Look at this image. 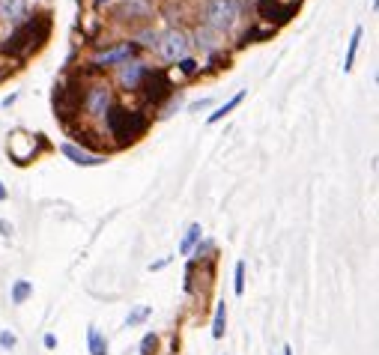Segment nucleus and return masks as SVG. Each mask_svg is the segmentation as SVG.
I'll use <instances>...</instances> for the list:
<instances>
[{
    "instance_id": "f257e3e1",
    "label": "nucleus",
    "mask_w": 379,
    "mask_h": 355,
    "mask_svg": "<svg viewBox=\"0 0 379 355\" xmlns=\"http://www.w3.org/2000/svg\"><path fill=\"white\" fill-rule=\"evenodd\" d=\"M105 129H108V135H114L122 144H129V140L141 137L146 129H150V117H146L144 108H126V105L114 102L111 111L105 114Z\"/></svg>"
},
{
    "instance_id": "f03ea898",
    "label": "nucleus",
    "mask_w": 379,
    "mask_h": 355,
    "mask_svg": "<svg viewBox=\"0 0 379 355\" xmlns=\"http://www.w3.org/2000/svg\"><path fill=\"white\" fill-rule=\"evenodd\" d=\"M197 18H200L203 27L227 36V33L242 21V3H239V0H200Z\"/></svg>"
},
{
    "instance_id": "7ed1b4c3",
    "label": "nucleus",
    "mask_w": 379,
    "mask_h": 355,
    "mask_svg": "<svg viewBox=\"0 0 379 355\" xmlns=\"http://www.w3.org/2000/svg\"><path fill=\"white\" fill-rule=\"evenodd\" d=\"M84 81L87 75L84 72H78V75L60 81V84L54 87V117L63 122V126H69L72 117H78L81 114V102H84Z\"/></svg>"
},
{
    "instance_id": "20e7f679",
    "label": "nucleus",
    "mask_w": 379,
    "mask_h": 355,
    "mask_svg": "<svg viewBox=\"0 0 379 355\" xmlns=\"http://www.w3.org/2000/svg\"><path fill=\"white\" fill-rule=\"evenodd\" d=\"M111 105H114L111 81L90 75V81H84V102H81V111H84L90 120H105V114L111 111Z\"/></svg>"
},
{
    "instance_id": "39448f33",
    "label": "nucleus",
    "mask_w": 379,
    "mask_h": 355,
    "mask_svg": "<svg viewBox=\"0 0 379 355\" xmlns=\"http://www.w3.org/2000/svg\"><path fill=\"white\" fill-rule=\"evenodd\" d=\"M36 48H39V42H36V30H33V21H30V15H27V18H24L21 24H15V27L10 30V36L0 42V54L21 60V57L33 54Z\"/></svg>"
},
{
    "instance_id": "423d86ee",
    "label": "nucleus",
    "mask_w": 379,
    "mask_h": 355,
    "mask_svg": "<svg viewBox=\"0 0 379 355\" xmlns=\"http://www.w3.org/2000/svg\"><path fill=\"white\" fill-rule=\"evenodd\" d=\"M138 93H141L146 108H161V105L174 96V81H170V75L164 69H150V75L144 78Z\"/></svg>"
},
{
    "instance_id": "0eeeda50",
    "label": "nucleus",
    "mask_w": 379,
    "mask_h": 355,
    "mask_svg": "<svg viewBox=\"0 0 379 355\" xmlns=\"http://www.w3.org/2000/svg\"><path fill=\"white\" fill-rule=\"evenodd\" d=\"M188 51H192V36H188V30H183V27H168V30H161L155 54H159L164 63L174 66V63L183 60V57H188Z\"/></svg>"
},
{
    "instance_id": "6e6552de",
    "label": "nucleus",
    "mask_w": 379,
    "mask_h": 355,
    "mask_svg": "<svg viewBox=\"0 0 379 355\" xmlns=\"http://www.w3.org/2000/svg\"><path fill=\"white\" fill-rule=\"evenodd\" d=\"M141 54V48H138L135 42H117L111 48H102V51H96L93 57H90V69L96 72H105V69H117V66H122L126 60H131V57Z\"/></svg>"
},
{
    "instance_id": "1a4fd4ad",
    "label": "nucleus",
    "mask_w": 379,
    "mask_h": 355,
    "mask_svg": "<svg viewBox=\"0 0 379 355\" xmlns=\"http://www.w3.org/2000/svg\"><path fill=\"white\" fill-rule=\"evenodd\" d=\"M254 12H257V18L266 24V27H284V24L293 21L296 15V6H290L287 0H257L254 3Z\"/></svg>"
},
{
    "instance_id": "9d476101",
    "label": "nucleus",
    "mask_w": 379,
    "mask_h": 355,
    "mask_svg": "<svg viewBox=\"0 0 379 355\" xmlns=\"http://www.w3.org/2000/svg\"><path fill=\"white\" fill-rule=\"evenodd\" d=\"M39 150H48V140L42 135H27V131H12L10 135V155L15 159V164H27L36 159Z\"/></svg>"
},
{
    "instance_id": "9b49d317",
    "label": "nucleus",
    "mask_w": 379,
    "mask_h": 355,
    "mask_svg": "<svg viewBox=\"0 0 379 355\" xmlns=\"http://www.w3.org/2000/svg\"><path fill=\"white\" fill-rule=\"evenodd\" d=\"M153 66L141 60V57H131V60H126L122 66H117V84L126 90V93H138L144 84V78L150 75Z\"/></svg>"
},
{
    "instance_id": "f8f14e48",
    "label": "nucleus",
    "mask_w": 379,
    "mask_h": 355,
    "mask_svg": "<svg viewBox=\"0 0 379 355\" xmlns=\"http://www.w3.org/2000/svg\"><path fill=\"white\" fill-rule=\"evenodd\" d=\"M188 36H192V48H197V51L206 54V57H215V54L224 51V36L215 30H209V27H203V24H197Z\"/></svg>"
},
{
    "instance_id": "ddd939ff",
    "label": "nucleus",
    "mask_w": 379,
    "mask_h": 355,
    "mask_svg": "<svg viewBox=\"0 0 379 355\" xmlns=\"http://www.w3.org/2000/svg\"><path fill=\"white\" fill-rule=\"evenodd\" d=\"M153 12H155L153 0H120V6H117L120 21H146V18H153Z\"/></svg>"
},
{
    "instance_id": "4468645a",
    "label": "nucleus",
    "mask_w": 379,
    "mask_h": 355,
    "mask_svg": "<svg viewBox=\"0 0 379 355\" xmlns=\"http://www.w3.org/2000/svg\"><path fill=\"white\" fill-rule=\"evenodd\" d=\"M60 153H63L72 164H78V168H99V164H105V159H102L99 153H90V150H84V146L72 144V140L60 146Z\"/></svg>"
},
{
    "instance_id": "2eb2a0df",
    "label": "nucleus",
    "mask_w": 379,
    "mask_h": 355,
    "mask_svg": "<svg viewBox=\"0 0 379 355\" xmlns=\"http://www.w3.org/2000/svg\"><path fill=\"white\" fill-rule=\"evenodd\" d=\"M30 15L27 0H0V18L10 24H21Z\"/></svg>"
},
{
    "instance_id": "dca6fc26",
    "label": "nucleus",
    "mask_w": 379,
    "mask_h": 355,
    "mask_svg": "<svg viewBox=\"0 0 379 355\" xmlns=\"http://www.w3.org/2000/svg\"><path fill=\"white\" fill-rule=\"evenodd\" d=\"M159 36H161V30H155V27H150V24H144V27H138L135 33H131L129 42H135L138 48H146V51H155V48H159Z\"/></svg>"
},
{
    "instance_id": "f3484780",
    "label": "nucleus",
    "mask_w": 379,
    "mask_h": 355,
    "mask_svg": "<svg viewBox=\"0 0 379 355\" xmlns=\"http://www.w3.org/2000/svg\"><path fill=\"white\" fill-rule=\"evenodd\" d=\"M275 36V27H266V24H260V27H248L242 33V39H239V48L245 45H254V42H266V39Z\"/></svg>"
},
{
    "instance_id": "a211bd4d",
    "label": "nucleus",
    "mask_w": 379,
    "mask_h": 355,
    "mask_svg": "<svg viewBox=\"0 0 379 355\" xmlns=\"http://www.w3.org/2000/svg\"><path fill=\"white\" fill-rule=\"evenodd\" d=\"M242 98H245V90H239L236 96H230V98H227L224 105H221L218 111H212V114H209V126H215V122H218V120H224L233 108H239V105H242Z\"/></svg>"
},
{
    "instance_id": "6ab92c4d",
    "label": "nucleus",
    "mask_w": 379,
    "mask_h": 355,
    "mask_svg": "<svg viewBox=\"0 0 379 355\" xmlns=\"http://www.w3.org/2000/svg\"><path fill=\"white\" fill-rule=\"evenodd\" d=\"M203 239V227L200 224H192L185 230V236H183V242H179V254H192L194 248H197V242Z\"/></svg>"
},
{
    "instance_id": "aec40b11",
    "label": "nucleus",
    "mask_w": 379,
    "mask_h": 355,
    "mask_svg": "<svg viewBox=\"0 0 379 355\" xmlns=\"http://www.w3.org/2000/svg\"><path fill=\"white\" fill-rule=\"evenodd\" d=\"M361 39H365V27H356V30H352V39H350V48H347V57H343V72H350L352 63H356Z\"/></svg>"
},
{
    "instance_id": "412c9836",
    "label": "nucleus",
    "mask_w": 379,
    "mask_h": 355,
    "mask_svg": "<svg viewBox=\"0 0 379 355\" xmlns=\"http://www.w3.org/2000/svg\"><path fill=\"white\" fill-rule=\"evenodd\" d=\"M87 346H90V352H93V355H108V341H105L102 332H99L96 326L87 328Z\"/></svg>"
},
{
    "instance_id": "4be33fe9",
    "label": "nucleus",
    "mask_w": 379,
    "mask_h": 355,
    "mask_svg": "<svg viewBox=\"0 0 379 355\" xmlns=\"http://www.w3.org/2000/svg\"><path fill=\"white\" fill-rule=\"evenodd\" d=\"M227 332V304L224 302H218V308H215V319H212V337H224Z\"/></svg>"
},
{
    "instance_id": "5701e85b",
    "label": "nucleus",
    "mask_w": 379,
    "mask_h": 355,
    "mask_svg": "<svg viewBox=\"0 0 379 355\" xmlns=\"http://www.w3.org/2000/svg\"><path fill=\"white\" fill-rule=\"evenodd\" d=\"M33 295V287L27 284V280H15L12 284V304H24Z\"/></svg>"
},
{
    "instance_id": "b1692460",
    "label": "nucleus",
    "mask_w": 379,
    "mask_h": 355,
    "mask_svg": "<svg viewBox=\"0 0 379 355\" xmlns=\"http://www.w3.org/2000/svg\"><path fill=\"white\" fill-rule=\"evenodd\" d=\"M179 72H183L185 78H192V75H197V72H200V60H194V57H183V60L179 63H174Z\"/></svg>"
},
{
    "instance_id": "393cba45",
    "label": "nucleus",
    "mask_w": 379,
    "mask_h": 355,
    "mask_svg": "<svg viewBox=\"0 0 379 355\" xmlns=\"http://www.w3.org/2000/svg\"><path fill=\"white\" fill-rule=\"evenodd\" d=\"M150 308H135V311H131L129 313V317H126V328H135V326H141V323H146V319H150Z\"/></svg>"
},
{
    "instance_id": "a878e982",
    "label": "nucleus",
    "mask_w": 379,
    "mask_h": 355,
    "mask_svg": "<svg viewBox=\"0 0 379 355\" xmlns=\"http://www.w3.org/2000/svg\"><path fill=\"white\" fill-rule=\"evenodd\" d=\"M179 108H183V96H170L168 102L161 105V114H159V117L164 120V117H170V114H174V111H179Z\"/></svg>"
},
{
    "instance_id": "bb28decb",
    "label": "nucleus",
    "mask_w": 379,
    "mask_h": 355,
    "mask_svg": "<svg viewBox=\"0 0 379 355\" xmlns=\"http://www.w3.org/2000/svg\"><path fill=\"white\" fill-rule=\"evenodd\" d=\"M233 293L242 295L245 293V263H236V280H233Z\"/></svg>"
},
{
    "instance_id": "cd10ccee",
    "label": "nucleus",
    "mask_w": 379,
    "mask_h": 355,
    "mask_svg": "<svg viewBox=\"0 0 379 355\" xmlns=\"http://www.w3.org/2000/svg\"><path fill=\"white\" fill-rule=\"evenodd\" d=\"M155 346H159V337H155V334H146L144 341H141V355H153Z\"/></svg>"
},
{
    "instance_id": "c85d7f7f",
    "label": "nucleus",
    "mask_w": 379,
    "mask_h": 355,
    "mask_svg": "<svg viewBox=\"0 0 379 355\" xmlns=\"http://www.w3.org/2000/svg\"><path fill=\"white\" fill-rule=\"evenodd\" d=\"M15 343H18V337L12 332H0V346H3V350H15Z\"/></svg>"
},
{
    "instance_id": "c756f323",
    "label": "nucleus",
    "mask_w": 379,
    "mask_h": 355,
    "mask_svg": "<svg viewBox=\"0 0 379 355\" xmlns=\"http://www.w3.org/2000/svg\"><path fill=\"white\" fill-rule=\"evenodd\" d=\"M0 236H12V224L3 221V218H0Z\"/></svg>"
},
{
    "instance_id": "7c9ffc66",
    "label": "nucleus",
    "mask_w": 379,
    "mask_h": 355,
    "mask_svg": "<svg viewBox=\"0 0 379 355\" xmlns=\"http://www.w3.org/2000/svg\"><path fill=\"white\" fill-rule=\"evenodd\" d=\"M209 105H212V98H200V102H194V105H192V111H200V108H209Z\"/></svg>"
},
{
    "instance_id": "2f4dec72",
    "label": "nucleus",
    "mask_w": 379,
    "mask_h": 355,
    "mask_svg": "<svg viewBox=\"0 0 379 355\" xmlns=\"http://www.w3.org/2000/svg\"><path fill=\"white\" fill-rule=\"evenodd\" d=\"M114 0H93V10H105V6H111Z\"/></svg>"
},
{
    "instance_id": "473e14b6",
    "label": "nucleus",
    "mask_w": 379,
    "mask_h": 355,
    "mask_svg": "<svg viewBox=\"0 0 379 355\" xmlns=\"http://www.w3.org/2000/svg\"><path fill=\"white\" fill-rule=\"evenodd\" d=\"M45 346H48V350H54V346H57V337H54V334H45Z\"/></svg>"
},
{
    "instance_id": "72a5a7b5",
    "label": "nucleus",
    "mask_w": 379,
    "mask_h": 355,
    "mask_svg": "<svg viewBox=\"0 0 379 355\" xmlns=\"http://www.w3.org/2000/svg\"><path fill=\"white\" fill-rule=\"evenodd\" d=\"M6 197H10V194H6V188L0 185V200H6Z\"/></svg>"
},
{
    "instance_id": "f704fd0d",
    "label": "nucleus",
    "mask_w": 379,
    "mask_h": 355,
    "mask_svg": "<svg viewBox=\"0 0 379 355\" xmlns=\"http://www.w3.org/2000/svg\"><path fill=\"white\" fill-rule=\"evenodd\" d=\"M284 355H293V346H284Z\"/></svg>"
},
{
    "instance_id": "c9c22d12",
    "label": "nucleus",
    "mask_w": 379,
    "mask_h": 355,
    "mask_svg": "<svg viewBox=\"0 0 379 355\" xmlns=\"http://www.w3.org/2000/svg\"><path fill=\"white\" fill-rule=\"evenodd\" d=\"M287 3H290V6H299V3H302V0H287Z\"/></svg>"
}]
</instances>
